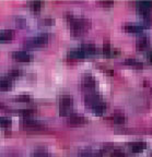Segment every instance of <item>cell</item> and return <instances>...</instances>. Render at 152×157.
<instances>
[{"mask_svg": "<svg viewBox=\"0 0 152 157\" xmlns=\"http://www.w3.org/2000/svg\"><path fill=\"white\" fill-rule=\"evenodd\" d=\"M67 21L70 25V31L74 36H81L90 29L91 22L84 17H76L71 13L66 14Z\"/></svg>", "mask_w": 152, "mask_h": 157, "instance_id": "6da1fadb", "label": "cell"}, {"mask_svg": "<svg viewBox=\"0 0 152 157\" xmlns=\"http://www.w3.org/2000/svg\"><path fill=\"white\" fill-rule=\"evenodd\" d=\"M48 44V35L47 34H41L37 36L27 38L24 42V46L26 48L33 49V48H41Z\"/></svg>", "mask_w": 152, "mask_h": 157, "instance_id": "7a4b0ae2", "label": "cell"}, {"mask_svg": "<svg viewBox=\"0 0 152 157\" xmlns=\"http://www.w3.org/2000/svg\"><path fill=\"white\" fill-rule=\"evenodd\" d=\"M72 105H74V101H72L71 96L62 95L60 97V101H59V113H60V116H62V117L70 116Z\"/></svg>", "mask_w": 152, "mask_h": 157, "instance_id": "3957f363", "label": "cell"}, {"mask_svg": "<svg viewBox=\"0 0 152 157\" xmlns=\"http://www.w3.org/2000/svg\"><path fill=\"white\" fill-rule=\"evenodd\" d=\"M22 128L24 130L29 132H37V131H42L45 128L44 123L36 119H31V118H25L22 121Z\"/></svg>", "mask_w": 152, "mask_h": 157, "instance_id": "277c9868", "label": "cell"}, {"mask_svg": "<svg viewBox=\"0 0 152 157\" xmlns=\"http://www.w3.org/2000/svg\"><path fill=\"white\" fill-rule=\"evenodd\" d=\"M68 122L72 127H78V125H83L88 122V119L86 117L81 115H77V113H71L68 118Z\"/></svg>", "mask_w": 152, "mask_h": 157, "instance_id": "5b68a950", "label": "cell"}, {"mask_svg": "<svg viewBox=\"0 0 152 157\" xmlns=\"http://www.w3.org/2000/svg\"><path fill=\"white\" fill-rule=\"evenodd\" d=\"M101 101H102V99H101L100 95H98V94H89V95H86V98H84L86 106L90 108V109H92V108H93L96 104L100 103Z\"/></svg>", "mask_w": 152, "mask_h": 157, "instance_id": "8992f818", "label": "cell"}, {"mask_svg": "<svg viewBox=\"0 0 152 157\" xmlns=\"http://www.w3.org/2000/svg\"><path fill=\"white\" fill-rule=\"evenodd\" d=\"M12 58L14 59V60H17V61L25 62V63L31 61V56H30V54H27L24 50H19V52H12Z\"/></svg>", "mask_w": 152, "mask_h": 157, "instance_id": "52a82bcc", "label": "cell"}, {"mask_svg": "<svg viewBox=\"0 0 152 157\" xmlns=\"http://www.w3.org/2000/svg\"><path fill=\"white\" fill-rule=\"evenodd\" d=\"M95 85H96L95 78L91 75V74H86V75L83 76V78H82V87L84 90H93L95 87Z\"/></svg>", "mask_w": 152, "mask_h": 157, "instance_id": "ba28073f", "label": "cell"}, {"mask_svg": "<svg viewBox=\"0 0 152 157\" xmlns=\"http://www.w3.org/2000/svg\"><path fill=\"white\" fill-rule=\"evenodd\" d=\"M14 38V32L12 29H1L0 31V44L11 42Z\"/></svg>", "mask_w": 152, "mask_h": 157, "instance_id": "9c48e42d", "label": "cell"}, {"mask_svg": "<svg viewBox=\"0 0 152 157\" xmlns=\"http://www.w3.org/2000/svg\"><path fill=\"white\" fill-rule=\"evenodd\" d=\"M80 49L82 50V52H83L86 57L93 56V55H96V52H98V48H96V46L93 44H91V43L83 44L80 47Z\"/></svg>", "mask_w": 152, "mask_h": 157, "instance_id": "30bf717a", "label": "cell"}, {"mask_svg": "<svg viewBox=\"0 0 152 157\" xmlns=\"http://www.w3.org/2000/svg\"><path fill=\"white\" fill-rule=\"evenodd\" d=\"M137 9L139 12H142L145 14L150 13L152 10V1H140L137 2Z\"/></svg>", "mask_w": 152, "mask_h": 157, "instance_id": "8fae6325", "label": "cell"}, {"mask_svg": "<svg viewBox=\"0 0 152 157\" xmlns=\"http://www.w3.org/2000/svg\"><path fill=\"white\" fill-rule=\"evenodd\" d=\"M12 80H10L9 78L6 76H0V91H10L12 88Z\"/></svg>", "mask_w": 152, "mask_h": 157, "instance_id": "7c38bea8", "label": "cell"}, {"mask_svg": "<svg viewBox=\"0 0 152 157\" xmlns=\"http://www.w3.org/2000/svg\"><path fill=\"white\" fill-rule=\"evenodd\" d=\"M83 58H86V56H84V54L80 48L71 49L68 54V59H70V60H79V59Z\"/></svg>", "mask_w": 152, "mask_h": 157, "instance_id": "4fadbf2b", "label": "cell"}, {"mask_svg": "<svg viewBox=\"0 0 152 157\" xmlns=\"http://www.w3.org/2000/svg\"><path fill=\"white\" fill-rule=\"evenodd\" d=\"M146 148V143L141 142V141H137L130 144V150L133 153H141L143 152Z\"/></svg>", "mask_w": 152, "mask_h": 157, "instance_id": "5bb4252c", "label": "cell"}, {"mask_svg": "<svg viewBox=\"0 0 152 157\" xmlns=\"http://www.w3.org/2000/svg\"><path fill=\"white\" fill-rule=\"evenodd\" d=\"M105 109H106V104L104 103L103 101H101L98 104H96L95 106H94L91 110L93 111L95 115H98V116H102L103 115V113L105 111Z\"/></svg>", "mask_w": 152, "mask_h": 157, "instance_id": "9a60e30c", "label": "cell"}, {"mask_svg": "<svg viewBox=\"0 0 152 157\" xmlns=\"http://www.w3.org/2000/svg\"><path fill=\"white\" fill-rule=\"evenodd\" d=\"M43 6H44V3L42 1H30V2H27V7L33 12H39Z\"/></svg>", "mask_w": 152, "mask_h": 157, "instance_id": "2e32d148", "label": "cell"}, {"mask_svg": "<svg viewBox=\"0 0 152 157\" xmlns=\"http://www.w3.org/2000/svg\"><path fill=\"white\" fill-rule=\"evenodd\" d=\"M149 46V39L148 37H141L137 40V49L138 50H143V49L148 48Z\"/></svg>", "mask_w": 152, "mask_h": 157, "instance_id": "e0dca14e", "label": "cell"}, {"mask_svg": "<svg viewBox=\"0 0 152 157\" xmlns=\"http://www.w3.org/2000/svg\"><path fill=\"white\" fill-rule=\"evenodd\" d=\"M38 24L43 25V26H52L55 24V20L52 17H44L42 19H39Z\"/></svg>", "mask_w": 152, "mask_h": 157, "instance_id": "ac0fdd59", "label": "cell"}, {"mask_svg": "<svg viewBox=\"0 0 152 157\" xmlns=\"http://www.w3.org/2000/svg\"><path fill=\"white\" fill-rule=\"evenodd\" d=\"M12 125V120H11V118L9 117H0V128H3V129H8Z\"/></svg>", "mask_w": 152, "mask_h": 157, "instance_id": "d6986e66", "label": "cell"}, {"mask_svg": "<svg viewBox=\"0 0 152 157\" xmlns=\"http://www.w3.org/2000/svg\"><path fill=\"white\" fill-rule=\"evenodd\" d=\"M124 29H125V31H127L129 33H139L142 31V27L136 24H126L124 26Z\"/></svg>", "mask_w": 152, "mask_h": 157, "instance_id": "ffe728a7", "label": "cell"}, {"mask_svg": "<svg viewBox=\"0 0 152 157\" xmlns=\"http://www.w3.org/2000/svg\"><path fill=\"white\" fill-rule=\"evenodd\" d=\"M112 119H113L114 123H116V124H123V123H125V121H126L125 115L122 113H116L115 115L113 116Z\"/></svg>", "mask_w": 152, "mask_h": 157, "instance_id": "44dd1931", "label": "cell"}, {"mask_svg": "<svg viewBox=\"0 0 152 157\" xmlns=\"http://www.w3.org/2000/svg\"><path fill=\"white\" fill-rule=\"evenodd\" d=\"M125 64H128V66H131L136 69H142L143 68V64L141 63L140 61L136 60V59H126L125 60Z\"/></svg>", "mask_w": 152, "mask_h": 157, "instance_id": "7402d4cb", "label": "cell"}, {"mask_svg": "<svg viewBox=\"0 0 152 157\" xmlns=\"http://www.w3.org/2000/svg\"><path fill=\"white\" fill-rule=\"evenodd\" d=\"M0 157H22L19 152H15V151H3V152L0 153Z\"/></svg>", "mask_w": 152, "mask_h": 157, "instance_id": "603a6c76", "label": "cell"}, {"mask_svg": "<svg viewBox=\"0 0 152 157\" xmlns=\"http://www.w3.org/2000/svg\"><path fill=\"white\" fill-rule=\"evenodd\" d=\"M21 75H22V71H21V70H19V69H12V70H10V71L8 72L7 78H9L10 80H11V78H20Z\"/></svg>", "mask_w": 152, "mask_h": 157, "instance_id": "cb8c5ba5", "label": "cell"}, {"mask_svg": "<svg viewBox=\"0 0 152 157\" xmlns=\"http://www.w3.org/2000/svg\"><path fill=\"white\" fill-rule=\"evenodd\" d=\"M30 96L29 95H19V96H15V98H13V101H18V103H27L30 101Z\"/></svg>", "mask_w": 152, "mask_h": 157, "instance_id": "d4e9b609", "label": "cell"}, {"mask_svg": "<svg viewBox=\"0 0 152 157\" xmlns=\"http://www.w3.org/2000/svg\"><path fill=\"white\" fill-rule=\"evenodd\" d=\"M15 23H17V25L20 29H23L25 26V24H26V21H25V19L23 17H18L15 19Z\"/></svg>", "mask_w": 152, "mask_h": 157, "instance_id": "484cf974", "label": "cell"}, {"mask_svg": "<svg viewBox=\"0 0 152 157\" xmlns=\"http://www.w3.org/2000/svg\"><path fill=\"white\" fill-rule=\"evenodd\" d=\"M31 157H50V156L46 152H44V151H36V152L31 154Z\"/></svg>", "mask_w": 152, "mask_h": 157, "instance_id": "4316f807", "label": "cell"}, {"mask_svg": "<svg viewBox=\"0 0 152 157\" xmlns=\"http://www.w3.org/2000/svg\"><path fill=\"white\" fill-rule=\"evenodd\" d=\"M110 157H126V155H125V153L122 152V151L116 150V151H114V152L112 153Z\"/></svg>", "mask_w": 152, "mask_h": 157, "instance_id": "83f0119b", "label": "cell"}, {"mask_svg": "<svg viewBox=\"0 0 152 157\" xmlns=\"http://www.w3.org/2000/svg\"><path fill=\"white\" fill-rule=\"evenodd\" d=\"M100 6H102V7L104 8H110V7H113L114 2L113 1H100Z\"/></svg>", "mask_w": 152, "mask_h": 157, "instance_id": "f1b7e54d", "label": "cell"}, {"mask_svg": "<svg viewBox=\"0 0 152 157\" xmlns=\"http://www.w3.org/2000/svg\"><path fill=\"white\" fill-rule=\"evenodd\" d=\"M148 59H149V60H150V62H151V63H152V52H150L149 55H148Z\"/></svg>", "mask_w": 152, "mask_h": 157, "instance_id": "f546056e", "label": "cell"}]
</instances>
